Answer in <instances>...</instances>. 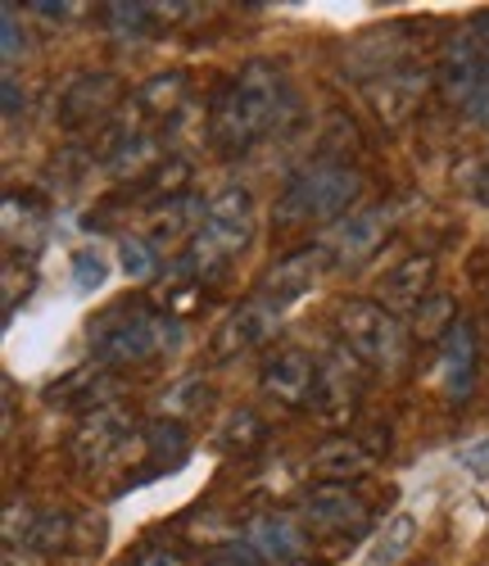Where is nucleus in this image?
Returning <instances> with one entry per match:
<instances>
[{"label": "nucleus", "instance_id": "1", "mask_svg": "<svg viewBox=\"0 0 489 566\" xmlns=\"http://www.w3.org/2000/svg\"><path fill=\"white\" fill-rule=\"evenodd\" d=\"M285 73L268 60H250L236 77L231 86L222 91V101H218V114H214V146L231 159V155H245L254 146V140H263L281 114H285Z\"/></svg>", "mask_w": 489, "mask_h": 566}, {"label": "nucleus", "instance_id": "2", "mask_svg": "<svg viewBox=\"0 0 489 566\" xmlns=\"http://www.w3.org/2000/svg\"><path fill=\"white\" fill-rule=\"evenodd\" d=\"M254 235V200L245 186H222V191L205 205V222L190 235V245L181 250V276L209 281L236 259Z\"/></svg>", "mask_w": 489, "mask_h": 566}, {"label": "nucleus", "instance_id": "3", "mask_svg": "<svg viewBox=\"0 0 489 566\" xmlns=\"http://www.w3.org/2000/svg\"><path fill=\"white\" fill-rule=\"evenodd\" d=\"M363 191V177L340 164V159H313L304 164L295 177L285 181L281 191V205H277V218L290 222V227H313V222H331L340 218Z\"/></svg>", "mask_w": 489, "mask_h": 566}, {"label": "nucleus", "instance_id": "4", "mask_svg": "<svg viewBox=\"0 0 489 566\" xmlns=\"http://www.w3.org/2000/svg\"><path fill=\"white\" fill-rule=\"evenodd\" d=\"M177 340V322L168 313H155L145 304H123L114 313H105L101 322L91 326V349L101 363H145L164 349H173Z\"/></svg>", "mask_w": 489, "mask_h": 566}, {"label": "nucleus", "instance_id": "5", "mask_svg": "<svg viewBox=\"0 0 489 566\" xmlns=\"http://www.w3.org/2000/svg\"><path fill=\"white\" fill-rule=\"evenodd\" d=\"M335 326H340L345 349L367 367H395L399 354H404V326L385 304L354 300V304H345L335 313Z\"/></svg>", "mask_w": 489, "mask_h": 566}, {"label": "nucleus", "instance_id": "6", "mask_svg": "<svg viewBox=\"0 0 489 566\" xmlns=\"http://www.w3.org/2000/svg\"><path fill=\"white\" fill-rule=\"evenodd\" d=\"M439 86L449 91V101H458L471 118H489V51L480 45L476 32L458 36L445 60H439Z\"/></svg>", "mask_w": 489, "mask_h": 566}, {"label": "nucleus", "instance_id": "7", "mask_svg": "<svg viewBox=\"0 0 489 566\" xmlns=\"http://www.w3.org/2000/svg\"><path fill=\"white\" fill-rule=\"evenodd\" d=\"M123 101V82L114 73H77L55 101V123L69 132H82L91 123H105L114 105Z\"/></svg>", "mask_w": 489, "mask_h": 566}, {"label": "nucleus", "instance_id": "8", "mask_svg": "<svg viewBox=\"0 0 489 566\" xmlns=\"http://www.w3.org/2000/svg\"><path fill=\"white\" fill-rule=\"evenodd\" d=\"M259 386H263V395H268L277 408L300 412V408H309V403L322 395V367H318L304 349H281L277 358L263 363Z\"/></svg>", "mask_w": 489, "mask_h": 566}, {"label": "nucleus", "instance_id": "9", "mask_svg": "<svg viewBox=\"0 0 489 566\" xmlns=\"http://www.w3.org/2000/svg\"><path fill=\"white\" fill-rule=\"evenodd\" d=\"M304 526L322 535H358L367 526V503L350 485H318L304 499Z\"/></svg>", "mask_w": 489, "mask_h": 566}, {"label": "nucleus", "instance_id": "10", "mask_svg": "<svg viewBox=\"0 0 489 566\" xmlns=\"http://www.w3.org/2000/svg\"><path fill=\"white\" fill-rule=\"evenodd\" d=\"M277 332V308L268 300H250V304H240L222 326H218V336H214V358H236L245 349H254L263 345L268 336Z\"/></svg>", "mask_w": 489, "mask_h": 566}, {"label": "nucleus", "instance_id": "11", "mask_svg": "<svg viewBox=\"0 0 489 566\" xmlns=\"http://www.w3.org/2000/svg\"><path fill=\"white\" fill-rule=\"evenodd\" d=\"M322 250H295V254H285L268 276H263V286H259V300H268L277 313L285 308V304H295V300H304L309 291H313V281H318V272H322Z\"/></svg>", "mask_w": 489, "mask_h": 566}, {"label": "nucleus", "instance_id": "12", "mask_svg": "<svg viewBox=\"0 0 489 566\" xmlns=\"http://www.w3.org/2000/svg\"><path fill=\"white\" fill-rule=\"evenodd\" d=\"M430 281H435V259L413 254L404 263H395L381 281V300L389 313H413L422 304H430Z\"/></svg>", "mask_w": 489, "mask_h": 566}, {"label": "nucleus", "instance_id": "13", "mask_svg": "<svg viewBox=\"0 0 489 566\" xmlns=\"http://www.w3.org/2000/svg\"><path fill=\"white\" fill-rule=\"evenodd\" d=\"M476 381V332L471 322H449L445 345H439V386L454 399H462Z\"/></svg>", "mask_w": 489, "mask_h": 566}, {"label": "nucleus", "instance_id": "14", "mask_svg": "<svg viewBox=\"0 0 489 566\" xmlns=\"http://www.w3.org/2000/svg\"><path fill=\"white\" fill-rule=\"evenodd\" d=\"M127 431H132V421H127L114 403H105V408L86 412V421H82L77 436H73V449H77V458H82V462H105L110 453H118V449H123Z\"/></svg>", "mask_w": 489, "mask_h": 566}, {"label": "nucleus", "instance_id": "15", "mask_svg": "<svg viewBox=\"0 0 489 566\" xmlns=\"http://www.w3.org/2000/svg\"><path fill=\"white\" fill-rule=\"evenodd\" d=\"M422 91H426V77L417 69H399V73L367 82V101L385 123H404L413 114V105L422 101Z\"/></svg>", "mask_w": 489, "mask_h": 566}, {"label": "nucleus", "instance_id": "16", "mask_svg": "<svg viewBox=\"0 0 489 566\" xmlns=\"http://www.w3.org/2000/svg\"><path fill=\"white\" fill-rule=\"evenodd\" d=\"M385 227H389V213H385V209H363V213H354L350 222H340V227H335V235H331V254H335L340 263H358V259H367V254L385 241Z\"/></svg>", "mask_w": 489, "mask_h": 566}, {"label": "nucleus", "instance_id": "17", "mask_svg": "<svg viewBox=\"0 0 489 566\" xmlns=\"http://www.w3.org/2000/svg\"><path fill=\"white\" fill-rule=\"evenodd\" d=\"M250 548L272 566L281 562H295L304 553V531L300 522H290V516H263V522L250 526Z\"/></svg>", "mask_w": 489, "mask_h": 566}, {"label": "nucleus", "instance_id": "18", "mask_svg": "<svg viewBox=\"0 0 489 566\" xmlns=\"http://www.w3.org/2000/svg\"><path fill=\"white\" fill-rule=\"evenodd\" d=\"M367 467H372V458L358 444H350V440H331V444H322L313 453V476L322 485H345V481L363 476Z\"/></svg>", "mask_w": 489, "mask_h": 566}, {"label": "nucleus", "instance_id": "19", "mask_svg": "<svg viewBox=\"0 0 489 566\" xmlns=\"http://www.w3.org/2000/svg\"><path fill=\"white\" fill-rule=\"evenodd\" d=\"M186 91H190L186 73H159V77H150L136 91V105H141V114H150V118H173L186 105Z\"/></svg>", "mask_w": 489, "mask_h": 566}, {"label": "nucleus", "instance_id": "20", "mask_svg": "<svg viewBox=\"0 0 489 566\" xmlns=\"http://www.w3.org/2000/svg\"><path fill=\"white\" fill-rule=\"evenodd\" d=\"M186 431H181V421L164 417V421H150L145 427V453H150V467L155 471H173L186 462Z\"/></svg>", "mask_w": 489, "mask_h": 566}, {"label": "nucleus", "instance_id": "21", "mask_svg": "<svg viewBox=\"0 0 489 566\" xmlns=\"http://www.w3.org/2000/svg\"><path fill=\"white\" fill-rule=\"evenodd\" d=\"M413 539H417V516H413V512L389 516V526L381 531V539H376V548H372L367 566H395V562L413 548Z\"/></svg>", "mask_w": 489, "mask_h": 566}, {"label": "nucleus", "instance_id": "22", "mask_svg": "<svg viewBox=\"0 0 489 566\" xmlns=\"http://www.w3.org/2000/svg\"><path fill=\"white\" fill-rule=\"evenodd\" d=\"M164 159L155 155V140L150 136H123L118 146H114V155H110V168L118 172V177H132V172H145V168H159Z\"/></svg>", "mask_w": 489, "mask_h": 566}, {"label": "nucleus", "instance_id": "23", "mask_svg": "<svg viewBox=\"0 0 489 566\" xmlns=\"http://www.w3.org/2000/svg\"><path fill=\"white\" fill-rule=\"evenodd\" d=\"M69 539H73V516H64V512H41L37 522H32V535H28V548H37V553H60V548H69Z\"/></svg>", "mask_w": 489, "mask_h": 566}, {"label": "nucleus", "instance_id": "24", "mask_svg": "<svg viewBox=\"0 0 489 566\" xmlns=\"http://www.w3.org/2000/svg\"><path fill=\"white\" fill-rule=\"evenodd\" d=\"M200 222H205V205L195 200V196H177V200H168V205L155 213V235H177V231H186V227L200 231Z\"/></svg>", "mask_w": 489, "mask_h": 566}, {"label": "nucleus", "instance_id": "25", "mask_svg": "<svg viewBox=\"0 0 489 566\" xmlns=\"http://www.w3.org/2000/svg\"><path fill=\"white\" fill-rule=\"evenodd\" d=\"M186 186H190V164L186 159H164L150 177H145V191H155L159 200H177V196H186Z\"/></svg>", "mask_w": 489, "mask_h": 566}, {"label": "nucleus", "instance_id": "26", "mask_svg": "<svg viewBox=\"0 0 489 566\" xmlns=\"http://www.w3.org/2000/svg\"><path fill=\"white\" fill-rule=\"evenodd\" d=\"M110 28L123 41H141L155 28V6H110Z\"/></svg>", "mask_w": 489, "mask_h": 566}, {"label": "nucleus", "instance_id": "27", "mask_svg": "<svg viewBox=\"0 0 489 566\" xmlns=\"http://www.w3.org/2000/svg\"><path fill=\"white\" fill-rule=\"evenodd\" d=\"M259 440H263V421L254 412H231L218 436V444H227V449H254Z\"/></svg>", "mask_w": 489, "mask_h": 566}, {"label": "nucleus", "instance_id": "28", "mask_svg": "<svg viewBox=\"0 0 489 566\" xmlns=\"http://www.w3.org/2000/svg\"><path fill=\"white\" fill-rule=\"evenodd\" d=\"M118 254H123V272H127L132 281L155 276V245H150V241H141V235H123Z\"/></svg>", "mask_w": 489, "mask_h": 566}, {"label": "nucleus", "instance_id": "29", "mask_svg": "<svg viewBox=\"0 0 489 566\" xmlns=\"http://www.w3.org/2000/svg\"><path fill=\"white\" fill-rule=\"evenodd\" d=\"M105 276H110V268H105V259H101V250H77L73 254V281H77V291L82 295H95L105 286Z\"/></svg>", "mask_w": 489, "mask_h": 566}, {"label": "nucleus", "instance_id": "30", "mask_svg": "<svg viewBox=\"0 0 489 566\" xmlns=\"http://www.w3.org/2000/svg\"><path fill=\"white\" fill-rule=\"evenodd\" d=\"M205 403H214V390H209L205 381H186V386L168 390V399H164V408H168V412H177V417H195V412H205Z\"/></svg>", "mask_w": 489, "mask_h": 566}, {"label": "nucleus", "instance_id": "31", "mask_svg": "<svg viewBox=\"0 0 489 566\" xmlns=\"http://www.w3.org/2000/svg\"><path fill=\"white\" fill-rule=\"evenodd\" d=\"M195 295H200V281L181 276V286H168V291H164V308H173V313H190V308H195Z\"/></svg>", "mask_w": 489, "mask_h": 566}, {"label": "nucleus", "instance_id": "32", "mask_svg": "<svg viewBox=\"0 0 489 566\" xmlns=\"http://www.w3.org/2000/svg\"><path fill=\"white\" fill-rule=\"evenodd\" d=\"M0 41H6V60H14L19 51H28V36L19 32V19H14V6H6V14H0Z\"/></svg>", "mask_w": 489, "mask_h": 566}, {"label": "nucleus", "instance_id": "33", "mask_svg": "<svg viewBox=\"0 0 489 566\" xmlns=\"http://www.w3.org/2000/svg\"><path fill=\"white\" fill-rule=\"evenodd\" d=\"M462 462L476 471L480 481H489V440H476L471 449H462Z\"/></svg>", "mask_w": 489, "mask_h": 566}, {"label": "nucleus", "instance_id": "34", "mask_svg": "<svg viewBox=\"0 0 489 566\" xmlns=\"http://www.w3.org/2000/svg\"><path fill=\"white\" fill-rule=\"evenodd\" d=\"M0 96H6V118H19V114H23L28 96L19 91V82H14V77H6V82H0Z\"/></svg>", "mask_w": 489, "mask_h": 566}, {"label": "nucleus", "instance_id": "35", "mask_svg": "<svg viewBox=\"0 0 489 566\" xmlns=\"http://www.w3.org/2000/svg\"><path fill=\"white\" fill-rule=\"evenodd\" d=\"M471 191H476V200H480V205H489V159L476 168V177H471Z\"/></svg>", "mask_w": 489, "mask_h": 566}, {"label": "nucleus", "instance_id": "36", "mask_svg": "<svg viewBox=\"0 0 489 566\" xmlns=\"http://www.w3.org/2000/svg\"><path fill=\"white\" fill-rule=\"evenodd\" d=\"M41 19H69V6H55V0H37L32 6Z\"/></svg>", "mask_w": 489, "mask_h": 566}, {"label": "nucleus", "instance_id": "37", "mask_svg": "<svg viewBox=\"0 0 489 566\" xmlns=\"http://www.w3.org/2000/svg\"><path fill=\"white\" fill-rule=\"evenodd\" d=\"M136 566H181V557L177 553H145Z\"/></svg>", "mask_w": 489, "mask_h": 566}, {"label": "nucleus", "instance_id": "38", "mask_svg": "<svg viewBox=\"0 0 489 566\" xmlns=\"http://www.w3.org/2000/svg\"><path fill=\"white\" fill-rule=\"evenodd\" d=\"M471 32L480 36V45H485V51H489V14H480V19L471 23Z\"/></svg>", "mask_w": 489, "mask_h": 566}]
</instances>
